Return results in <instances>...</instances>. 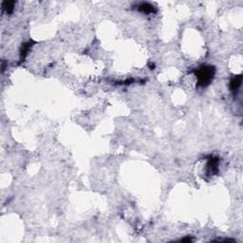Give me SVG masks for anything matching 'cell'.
I'll return each instance as SVG.
<instances>
[{
	"label": "cell",
	"instance_id": "cell-1",
	"mask_svg": "<svg viewBox=\"0 0 243 243\" xmlns=\"http://www.w3.org/2000/svg\"><path fill=\"white\" fill-rule=\"evenodd\" d=\"M214 74L215 70L213 67H210V66H202L200 69H197V70L196 71V75L198 85L201 86H205L208 84H210L214 77Z\"/></svg>",
	"mask_w": 243,
	"mask_h": 243
},
{
	"label": "cell",
	"instance_id": "cell-3",
	"mask_svg": "<svg viewBox=\"0 0 243 243\" xmlns=\"http://www.w3.org/2000/svg\"><path fill=\"white\" fill-rule=\"evenodd\" d=\"M139 10H141V12H142V13L148 14V13H152L154 9H153V6L150 5V4H148V3H142V4H141L139 6Z\"/></svg>",
	"mask_w": 243,
	"mask_h": 243
},
{
	"label": "cell",
	"instance_id": "cell-4",
	"mask_svg": "<svg viewBox=\"0 0 243 243\" xmlns=\"http://www.w3.org/2000/svg\"><path fill=\"white\" fill-rule=\"evenodd\" d=\"M14 2H4L3 4V8L6 9V10L8 13H10L13 10V8H14Z\"/></svg>",
	"mask_w": 243,
	"mask_h": 243
},
{
	"label": "cell",
	"instance_id": "cell-2",
	"mask_svg": "<svg viewBox=\"0 0 243 243\" xmlns=\"http://www.w3.org/2000/svg\"><path fill=\"white\" fill-rule=\"evenodd\" d=\"M241 80H242V77L241 76H237V77H236V78H234L233 80H232L231 81V84H230L231 90H237V88L240 86Z\"/></svg>",
	"mask_w": 243,
	"mask_h": 243
}]
</instances>
